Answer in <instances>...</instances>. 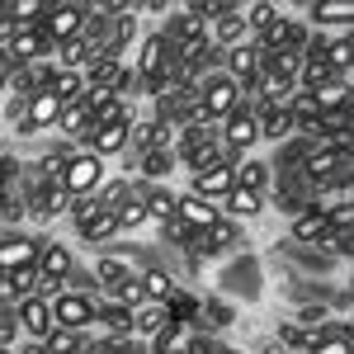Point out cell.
<instances>
[{
  "label": "cell",
  "mask_w": 354,
  "mask_h": 354,
  "mask_svg": "<svg viewBox=\"0 0 354 354\" xmlns=\"http://www.w3.org/2000/svg\"><path fill=\"white\" fill-rule=\"evenodd\" d=\"M48 312H53V330H85L95 326L100 302L76 288H57V293H48Z\"/></svg>",
  "instance_id": "6da1fadb"
},
{
  "label": "cell",
  "mask_w": 354,
  "mask_h": 354,
  "mask_svg": "<svg viewBox=\"0 0 354 354\" xmlns=\"http://www.w3.org/2000/svg\"><path fill=\"white\" fill-rule=\"evenodd\" d=\"M128 133H133V113H118V118H95V128L81 137L85 151L90 156H118L123 147H128Z\"/></svg>",
  "instance_id": "7a4b0ae2"
},
{
  "label": "cell",
  "mask_w": 354,
  "mask_h": 354,
  "mask_svg": "<svg viewBox=\"0 0 354 354\" xmlns=\"http://www.w3.org/2000/svg\"><path fill=\"white\" fill-rule=\"evenodd\" d=\"M198 104H203V113H208L213 123H222L227 113L241 104V85L232 81L227 71H213L208 81H198Z\"/></svg>",
  "instance_id": "3957f363"
},
{
  "label": "cell",
  "mask_w": 354,
  "mask_h": 354,
  "mask_svg": "<svg viewBox=\"0 0 354 354\" xmlns=\"http://www.w3.org/2000/svg\"><path fill=\"white\" fill-rule=\"evenodd\" d=\"M85 5H48V15H43V38H48V48H62V43H71V38H81L85 28Z\"/></svg>",
  "instance_id": "277c9868"
},
{
  "label": "cell",
  "mask_w": 354,
  "mask_h": 354,
  "mask_svg": "<svg viewBox=\"0 0 354 354\" xmlns=\"http://www.w3.org/2000/svg\"><path fill=\"white\" fill-rule=\"evenodd\" d=\"M76 270V255L66 250V245H43V255H38V265H33V279H38V293H57L66 279Z\"/></svg>",
  "instance_id": "5b68a950"
},
{
  "label": "cell",
  "mask_w": 354,
  "mask_h": 354,
  "mask_svg": "<svg viewBox=\"0 0 354 354\" xmlns=\"http://www.w3.org/2000/svg\"><path fill=\"white\" fill-rule=\"evenodd\" d=\"M298 170L307 175V180H312V185H322V189H326L330 180L350 175V156H340V151H330L326 142H317V147H312V151H307V156L298 161Z\"/></svg>",
  "instance_id": "8992f818"
},
{
  "label": "cell",
  "mask_w": 354,
  "mask_h": 354,
  "mask_svg": "<svg viewBox=\"0 0 354 354\" xmlns=\"http://www.w3.org/2000/svg\"><path fill=\"white\" fill-rule=\"evenodd\" d=\"M100 175H104V161H100V156H90V151H71L66 175H62V189L71 194V198H85V194L100 189Z\"/></svg>",
  "instance_id": "52a82bcc"
},
{
  "label": "cell",
  "mask_w": 354,
  "mask_h": 354,
  "mask_svg": "<svg viewBox=\"0 0 354 354\" xmlns=\"http://www.w3.org/2000/svg\"><path fill=\"white\" fill-rule=\"evenodd\" d=\"M43 236L33 232H19V236H0V274H15V270H33L38 255H43Z\"/></svg>",
  "instance_id": "ba28073f"
},
{
  "label": "cell",
  "mask_w": 354,
  "mask_h": 354,
  "mask_svg": "<svg viewBox=\"0 0 354 354\" xmlns=\"http://www.w3.org/2000/svg\"><path fill=\"white\" fill-rule=\"evenodd\" d=\"M260 142L255 128V104H236V109L222 118V151H250Z\"/></svg>",
  "instance_id": "9c48e42d"
},
{
  "label": "cell",
  "mask_w": 354,
  "mask_h": 354,
  "mask_svg": "<svg viewBox=\"0 0 354 354\" xmlns=\"http://www.w3.org/2000/svg\"><path fill=\"white\" fill-rule=\"evenodd\" d=\"M57 118H62V100L53 90H38V95L24 100V113L15 118V128L19 133H43V128H57Z\"/></svg>",
  "instance_id": "30bf717a"
},
{
  "label": "cell",
  "mask_w": 354,
  "mask_h": 354,
  "mask_svg": "<svg viewBox=\"0 0 354 354\" xmlns=\"http://www.w3.org/2000/svg\"><path fill=\"white\" fill-rule=\"evenodd\" d=\"M232 189H236V161H218L213 170H198L189 185V194L203 198V203H222Z\"/></svg>",
  "instance_id": "8fae6325"
},
{
  "label": "cell",
  "mask_w": 354,
  "mask_h": 354,
  "mask_svg": "<svg viewBox=\"0 0 354 354\" xmlns=\"http://www.w3.org/2000/svg\"><path fill=\"white\" fill-rule=\"evenodd\" d=\"M222 71L241 85V90H245V85L255 90V81H260V48H255V38H245V43H236V48H227V53H222Z\"/></svg>",
  "instance_id": "7c38bea8"
},
{
  "label": "cell",
  "mask_w": 354,
  "mask_h": 354,
  "mask_svg": "<svg viewBox=\"0 0 354 354\" xmlns=\"http://www.w3.org/2000/svg\"><path fill=\"white\" fill-rule=\"evenodd\" d=\"M161 33H165V43H170V48H185V43H203V38H208V15H203L198 5H194V10H175V15L165 19Z\"/></svg>",
  "instance_id": "4fadbf2b"
},
{
  "label": "cell",
  "mask_w": 354,
  "mask_h": 354,
  "mask_svg": "<svg viewBox=\"0 0 354 354\" xmlns=\"http://www.w3.org/2000/svg\"><path fill=\"white\" fill-rule=\"evenodd\" d=\"M15 322H19V330H24V335H33V340H48V335H53L48 293H28V298H19V302H15Z\"/></svg>",
  "instance_id": "5bb4252c"
},
{
  "label": "cell",
  "mask_w": 354,
  "mask_h": 354,
  "mask_svg": "<svg viewBox=\"0 0 354 354\" xmlns=\"http://www.w3.org/2000/svg\"><path fill=\"white\" fill-rule=\"evenodd\" d=\"M175 222L189 227V232H213L222 218H218V203H203V198H194V194H180V198H175Z\"/></svg>",
  "instance_id": "9a60e30c"
},
{
  "label": "cell",
  "mask_w": 354,
  "mask_h": 354,
  "mask_svg": "<svg viewBox=\"0 0 354 354\" xmlns=\"http://www.w3.org/2000/svg\"><path fill=\"white\" fill-rule=\"evenodd\" d=\"M5 53H10L15 66H33V62H43V57L53 53V48H48L43 28H15V38L5 43Z\"/></svg>",
  "instance_id": "2e32d148"
},
{
  "label": "cell",
  "mask_w": 354,
  "mask_h": 354,
  "mask_svg": "<svg viewBox=\"0 0 354 354\" xmlns=\"http://www.w3.org/2000/svg\"><path fill=\"white\" fill-rule=\"evenodd\" d=\"M245 38H250V33H245V19L241 15H236V10H218V15H213V28H208V43H213V48H236V43H245Z\"/></svg>",
  "instance_id": "e0dca14e"
},
{
  "label": "cell",
  "mask_w": 354,
  "mask_h": 354,
  "mask_svg": "<svg viewBox=\"0 0 354 354\" xmlns=\"http://www.w3.org/2000/svg\"><path fill=\"white\" fill-rule=\"evenodd\" d=\"M24 198H28V213H38V218H57V213L71 208V194L62 185H48V180H38V189L24 194Z\"/></svg>",
  "instance_id": "ac0fdd59"
},
{
  "label": "cell",
  "mask_w": 354,
  "mask_h": 354,
  "mask_svg": "<svg viewBox=\"0 0 354 354\" xmlns=\"http://www.w3.org/2000/svg\"><path fill=\"white\" fill-rule=\"evenodd\" d=\"M137 288H142L147 302H165L175 293V274L161 270V265H147V270H137Z\"/></svg>",
  "instance_id": "d6986e66"
},
{
  "label": "cell",
  "mask_w": 354,
  "mask_h": 354,
  "mask_svg": "<svg viewBox=\"0 0 354 354\" xmlns=\"http://www.w3.org/2000/svg\"><path fill=\"white\" fill-rule=\"evenodd\" d=\"M175 198H180V194L161 189V185H147V194H142L147 222H161V227H170V222H175Z\"/></svg>",
  "instance_id": "ffe728a7"
},
{
  "label": "cell",
  "mask_w": 354,
  "mask_h": 354,
  "mask_svg": "<svg viewBox=\"0 0 354 354\" xmlns=\"http://www.w3.org/2000/svg\"><path fill=\"white\" fill-rule=\"evenodd\" d=\"M255 128H260V137H270V142H283V137L293 133V118H288V109L255 104Z\"/></svg>",
  "instance_id": "44dd1931"
},
{
  "label": "cell",
  "mask_w": 354,
  "mask_h": 354,
  "mask_svg": "<svg viewBox=\"0 0 354 354\" xmlns=\"http://www.w3.org/2000/svg\"><path fill=\"white\" fill-rule=\"evenodd\" d=\"M180 161H185V165L194 170V175H198V170H213L218 161H236V156H227V151H222V142L213 137V142H198V147H185V151H180Z\"/></svg>",
  "instance_id": "7402d4cb"
},
{
  "label": "cell",
  "mask_w": 354,
  "mask_h": 354,
  "mask_svg": "<svg viewBox=\"0 0 354 354\" xmlns=\"http://www.w3.org/2000/svg\"><path fill=\"white\" fill-rule=\"evenodd\" d=\"M57 128H62V137H85L90 128H95V113H90V104H85V100H71V104H62Z\"/></svg>",
  "instance_id": "603a6c76"
},
{
  "label": "cell",
  "mask_w": 354,
  "mask_h": 354,
  "mask_svg": "<svg viewBox=\"0 0 354 354\" xmlns=\"http://www.w3.org/2000/svg\"><path fill=\"white\" fill-rule=\"evenodd\" d=\"M95 322L109 330V340H123V335L133 330V307H123V302H100Z\"/></svg>",
  "instance_id": "cb8c5ba5"
},
{
  "label": "cell",
  "mask_w": 354,
  "mask_h": 354,
  "mask_svg": "<svg viewBox=\"0 0 354 354\" xmlns=\"http://www.w3.org/2000/svg\"><path fill=\"white\" fill-rule=\"evenodd\" d=\"M312 100H317V113H335V109H345V100H350V76H335L330 85L312 90Z\"/></svg>",
  "instance_id": "d4e9b609"
},
{
  "label": "cell",
  "mask_w": 354,
  "mask_h": 354,
  "mask_svg": "<svg viewBox=\"0 0 354 354\" xmlns=\"http://www.w3.org/2000/svg\"><path fill=\"white\" fill-rule=\"evenodd\" d=\"M161 312H165V322H175V326H189L194 317H198V298H194V293H180V288H175V293H170V298L161 302Z\"/></svg>",
  "instance_id": "484cf974"
},
{
  "label": "cell",
  "mask_w": 354,
  "mask_h": 354,
  "mask_svg": "<svg viewBox=\"0 0 354 354\" xmlns=\"http://www.w3.org/2000/svg\"><path fill=\"white\" fill-rule=\"evenodd\" d=\"M335 81V71L326 66V57H302L298 66V90H322V85Z\"/></svg>",
  "instance_id": "4316f807"
},
{
  "label": "cell",
  "mask_w": 354,
  "mask_h": 354,
  "mask_svg": "<svg viewBox=\"0 0 354 354\" xmlns=\"http://www.w3.org/2000/svg\"><path fill=\"white\" fill-rule=\"evenodd\" d=\"M326 236H330V227H326V218H322V208H312V213H302V218L293 222V241H322L326 245Z\"/></svg>",
  "instance_id": "83f0119b"
},
{
  "label": "cell",
  "mask_w": 354,
  "mask_h": 354,
  "mask_svg": "<svg viewBox=\"0 0 354 354\" xmlns=\"http://www.w3.org/2000/svg\"><path fill=\"white\" fill-rule=\"evenodd\" d=\"M137 274V265H128V260H118V255H104L100 265H95V279L104 283V288H118L123 279H133Z\"/></svg>",
  "instance_id": "f1b7e54d"
},
{
  "label": "cell",
  "mask_w": 354,
  "mask_h": 354,
  "mask_svg": "<svg viewBox=\"0 0 354 354\" xmlns=\"http://www.w3.org/2000/svg\"><path fill=\"white\" fill-rule=\"evenodd\" d=\"M222 208H227L232 218H255V213L265 208V198H260L255 189H232L227 198H222Z\"/></svg>",
  "instance_id": "f546056e"
},
{
  "label": "cell",
  "mask_w": 354,
  "mask_h": 354,
  "mask_svg": "<svg viewBox=\"0 0 354 354\" xmlns=\"http://www.w3.org/2000/svg\"><path fill=\"white\" fill-rule=\"evenodd\" d=\"M350 19H354V5H317L312 10V24L317 28H350Z\"/></svg>",
  "instance_id": "4dcf8cb0"
},
{
  "label": "cell",
  "mask_w": 354,
  "mask_h": 354,
  "mask_svg": "<svg viewBox=\"0 0 354 354\" xmlns=\"http://www.w3.org/2000/svg\"><path fill=\"white\" fill-rule=\"evenodd\" d=\"M279 15H283L279 5H250V10L241 15V19H245V33H250V38H260V33H265V28L279 19Z\"/></svg>",
  "instance_id": "1f68e13d"
},
{
  "label": "cell",
  "mask_w": 354,
  "mask_h": 354,
  "mask_svg": "<svg viewBox=\"0 0 354 354\" xmlns=\"http://www.w3.org/2000/svg\"><path fill=\"white\" fill-rule=\"evenodd\" d=\"M265 180H270L265 161H241V165H236V189H255V194H265Z\"/></svg>",
  "instance_id": "d6a6232c"
},
{
  "label": "cell",
  "mask_w": 354,
  "mask_h": 354,
  "mask_svg": "<svg viewBox=\"0 0 354 354\" xmlns=\"http://www.w3.org/2000/svg\"><path fill=\"white\" fill-rule=\"evenodd\" d=\"M161 326H165L161 302H142V307H133V330H147V335H156Z\"/></svg>",
  "instance_id": "836d02e7"
},
{
  "label": "cell",
  "mask_w": 354,
  "mask_h": 354,
  "mask_svg": "<svg viewBox=\"0 0 354 354\" xmlns=\"http://www.w3.org/2000/svg\"><path fill=\"white\" fill-rule=\"evenodd\" d=\"M43 15H48V5H38V0H19V5H10L15 28H38V24H43Z\"/></svg>",
  "instance_id": "e575fe53"
},
{
  "label": "cell",
  "mask_w": 354,
  "mask_h": 354,
  "mask_svg": "<svg viewBox=\"0 0 354 354\" xmlns=\"http://www.w3.org/2000/svg\"><path fill=\"white\" fill-rule=\"evenodd\" d=\"M104 213V203L95 198V194H85V198H71V222H76V232H85L90 222Z\"/></svg>",
  "instance_id": "d590c367"
},
{
  "label": "cell",
  "mask_w": 354,
  "mask_h": 354,
  "mask_svg": "<svg viewBox=\"0 0 354 354\" xmlns=\"http://www.w3.org/2000/svg\"><path fill=\"white\" fill-rule=\"evenodd\" d=\"M312 354H350V330L335 326L330 335H317L312 340Z\"/></svg>",
  "instance_id": "8d00e7d4"
},
{
  "label": "cell",
  "mask_w": 354,
  "mask_h": 354,
  "mask_svg": "<svg viewBox=\"0 0 354 354\" xmlns=\"http://www.w3.org/2000/svg\"><path fill=\"white\" fill-rule=\"evenodd\" d=\"M175 350H185V326L165 322V326L156 330V345H151V354H175Z\"/></svg>",
  "instance_id": "74e56055"
},
{
  "label": "cell",
  "mask_w": 354,
  "mask_h": 354,
  "mask_svg": "<svg viewBox=\"0 0 354 354\" xmlns=\"http://www.w3.org/2000/svg\"><path fill=\"white\" fill-rule=\"evenodd\" d=\"M81 236H85V241H95V245H100V241H113V236H118V222H113V213L104 208V213H100V218L90 222V227H85Z\"/></svg>",
  "instance_id": "f35d334b"
},
{
  "label": "cell",
  "mask_w": 354,
  "mask_h": 354,
  "mask_svg": "<svg viewBox=\"0 0 354 354\" xmlns=\"http://www.w3.org/2000/svg\"><path fill=\"white\" fill-rule=\"evenodd\" d=\"M170 165H175L170 151H142V156H137V170H142V175H151V180H161Z\"/></svg>",
  "instance_id": "ab89813d"
},
{
  "label": "cell",
  "mask_w": 354,
  "mask_h": 354,
  "mask_svg": "<svg viewBox=\"0 0 354 354\" xmlns=\"http://www.w3.org/2000/svg\"><path fill=\"white\" fill-rule=\"evenodd\" d=\"M15 175H19V161L0 151V194H5V189H15Z\"/></svg>",
  "instance_id": "60d3db41"
},
{
  "label": "cell",
  "mask_w": 354,
  "mask_h": 354,
  "mask_svg": "<svg viewBox=\"0 0 354 354\" xmlns=\"http://www.w3.org/2000/svg\"><path fill=\"white\" fill-rule=\"evenodd\" d=\"M24 354H48V340H33V345H24Z\"/></svg>",
  "instance_id": "b9f144b4"
},
{
  "label": "cell",
  "mask_w": 354,
  "mask_h": 354,
  "mask_svg": "<svg viewBox=\"0 0 354 354\" xmlns=\"http://www.w3.org/2000/svg\"><path fill=\"white\" fill-rule=\"evenodd\" d=\"M137 354H142V350H137Z\"/></svg>",
  "instance_id": "7bdbcfd3"
}]
</instances>
